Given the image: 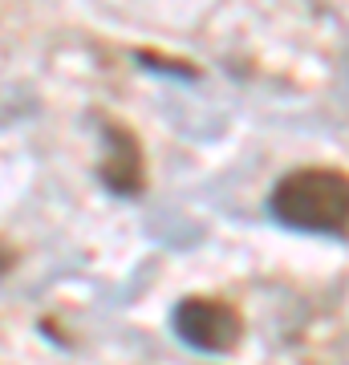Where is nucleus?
I'll use <instances>...</instances> for the list:
<instances>
[{"mask_svg": "<svg viewBox=\"0 0 349 365\" xmlns=\"http://www.w3.org/2000/svg\"><path fill=\"white\" fill-rule=\"evenodd\" d=\"M268 215L293 232L345 235L349 232V175L333 167L288 170L272 187Z\"/></svg>", "mask_w": 349, "mask_h": 365, "instance_id": "nucleus-1", "label": "nucleus"}, {"mask_svg": "<svg viewBox=\"0 0 349 365\" xmlns=\"http://www.w3.org/2000/svg\"><path fill=\"white\" fill-rule=\"evenodd\" d=\"M175 333L183 337V345H191L199 353H232L244 337V321L232 304L211 297H187L175 304L171 317Z\"/></svg>", "mask_w": 349, "mask_h": 365, "instance_id": "nucleus-2", "label": "nucleus"}, {"mask_svg": "<svg viewBox=\"0 0 349 365\" xmlns=\"http://www.w3.org/2000/svg\"><path fill=\"white\" fill-rule=\"evenodd\" d=\"M106 134V163L98 167L102 182L118 195H138L143 191V150H138V138L114 122L102 126Z\"/></svg>", "mask_w": 349, "mask_h": 365, "instance_id": "nucleus-3", "label": "nucleus"}, {"mask_svg": "<svg viewBox=\"0 0 349 365\" xmlns=\"http://www.w3.org/2000/svg\"><path fill=\"white\" fill-rule=\"evenodd\" d=\"M9 268H13V252H9V248H0V276L9 272Z\"/></svg>", "mask_w": 349, "mask_h": 365, "instance_id": "nucleus-4", "label": "nucleus"}]
</instances>
